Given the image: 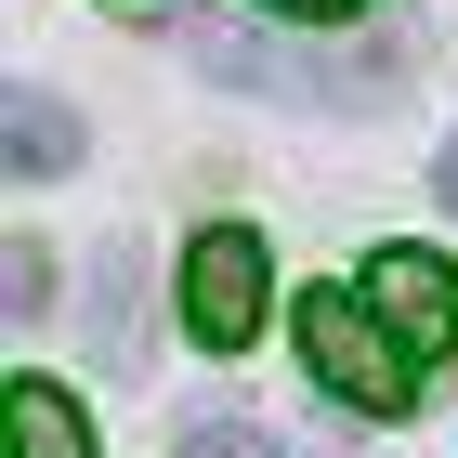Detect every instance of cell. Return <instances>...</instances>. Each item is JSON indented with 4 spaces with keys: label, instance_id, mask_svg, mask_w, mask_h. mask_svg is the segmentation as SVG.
I'll return each mask as SVG.
<instances>
[{
    "label": "cell",
    "instance_id": "obj_1",
    "mask_svg": "<svg viewBox=\"0 0 458 458\" xmlns=\"http://www.w3.org/2000/svg\"><path fill=\"white\" fill-rule=\"evenodd\" d=\"M288 327H301V367L341 393L353 420H406V406H420V353L380 327V301H367V288H315Z\"/></svg>",
    "mask_w": 458,
    "mask_h": 458
},
{
    "label": "cell",
    "instance_id": "obj_2",
    "mask_svg": "<svg viewBox=\"0 0 458 458\" xmlns=\"http://www.w3.org/2000/svg\"><path fill=\"white\" fill-rule=\"evenodd\" d=\"M183 327L210 353L262 341V236L249 223H197V249H183Z\"/></svg>",
    "mask_w": 458,
    "mask_h": 458
},
{
    "label": "cell",
    "instance_id": "obj_3",
    "mask_svg": "<svg viewBox=\"0 0 458 458\" xmlns=\"http://www.w3.org/2000/svg\"><path fill=\"white\" fill-rule=\"evenodd\" d=\"M367 301H380V327L420 353V367L458 341V276L432 262V249H380V262H367Z\"/></svg>",
    "mask_w": 458,
    "mask_h": 458
},
{
    "label": "cell",
    "instance_id": "obj_4",
    "mask_svg": "<svg viewBox=\"0 0 458 458\" xmlns=\"http://www.w3.org/2000/svg\"><path fill=\"white\" fill-rule=\"evenodd\" d=\"M0 157H13L27 183H66L79 171V118L53 106V92H13V106H0Z\"/></svg>",
    "mask_w": 458,
    "mask_h": 458
},
{
    "label": "cell",
    "instance_id": "obj_5",
    "mask_svg": "<svg viewBox=\"0 0 458 458\" xmlns=\"http://www.w3.org/2000/svg\"><path fill=\"white\" fill-rule=\"evenodd\" d=\"M92 353H106L118 380L144 367V262H131V249H106V288H92Z\"/></svg>",
    "mask_w": 458,
    "mask_h": 458
},
{
    "label": "cell",
    "instance_id": "obj_6",
    "mask_svg": "<svg viewBox=\"0 0 458 458\" xmlns=\"http://www.w3.org/2000/svg\"><path fill=\"white\" fill-rule=\"evenodd\" d=\"M13 458H92V432L53 380H13Z\"/></svg>",
    "mask_w": 458,
    "mask_h": 458
},
{
    "label": "cell",
    "instance_id": "obj_7",
    "mask_svg": "<svg viewBox=\"0 0 458 458\" xmlns=\"http://www.w3.org/2000/svg\"><path fill=\"white\" fill-rule=\"evenodd\" d=\"M183 458H288V445H262L249 420H183Z\"/></svg>",
    "mask_w": 458,
    "mask_h": 458
},
{
    "label": "cell",
    "instance_id": "obj_8",
    "mask_svg": "<svg viewBox=\"0 0 458 458\" xmlns=\"http://www.w3.org/2000/svg\"><path fill=\"white\" fill-rule=\"evenodd\" d=\"M0 301H13V315H39V301H53V262H39V249H13V262H0Z\"/></svg>",
    "mask_w": 458,
    "mask_h": 458
},
{
    "label": "cell",
    "instance_id": "obj_9",
    "mask_svg": "<svg viewBox=\"0 0 458 458\" xmlns=\"http://www.w3.org/2000/svg\"><path fill=\"white\" fill-rule=\"evenodd\" d=\"M262 13H301V27H341V13H367V0H262Z\"/></svg>",
    "mask_w": 458,
    "mask_h": 458
},
{
    "label": "cell",
    "instance_id": "obj_10",
    "mask_svg": "<svg viewBox=\"0 0 458 458\" xmlns=\"http://www.w3.org/2000/svg\"><path fill=\"white\" fill-rule=\"evenodd\" d=\"M432 183H445V210H458V131H445V171H432Z\"/></svg>",
    "mask_w": 458,
    "mask_h": 458
}]
</instances>
